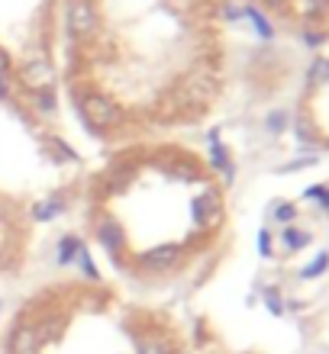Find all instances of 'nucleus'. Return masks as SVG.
<instances>
[{
    "instance_id": "obj_1",
    "label": "nucleus",
    "mask_w": 329,
    "mask_h": 354,
    "mask_svg": "<svg viewBox=\"0 0 329 354\" xmlns=\"http://www.w3.org/2000/svg\"><path fill=\"white\" fill-rule=\"evenodd\" d=\"M78 110H81V120H85V126L94 132V136H110V132L120 129L123 120H126L123 106L104 91H91L85 100L78 103Z\"/></svg>"
},
{
    "instance_id": "obj_10",
    "label": "nucleus",
    "mask_w": 329,
    "mask_h": 354,
    "mask_svg": "<svg viewBox=\"0 0 329 354\" xmlns=\"http://www.w3.org/2000/svg\"><path fill=\"white\" fill-rule=\"evenodd\" d=\"M29 103H33V110L39 113V116H55L58 110V97H55V87L52 91H33L26 93Z\"/></svg>"
},
{
    "instance_id": "obj_8",
    "label": "nucleus",
    "mask_w": 329,
    "mask_h": 354,
    "mask_svg": "<svg viewBox=\"0 0 329 354\" xmlns=\"http://www.w3.org/2000/svg\"><path fill=\"white\" fill-rule=\"evenodd\" d=\"M7 354H39L42 345H39V335H36V326L26 322V319H19L17 326L10 328L7 335Z\"/></svg>"
},
{
    "instance_id": "obj_2",
    "label": "nucleus",
    "mask_w": 329,
    "mask_h": 354,
    "mask_svg": "<svg viewBox=\"0 0 329 354\" xmlns=\"http://www.w3.org/2000/svg\"><path fill=\"white\" fill-rule=\"evenodd\" d=\"M94 239L97 245L104 248V254L110 258V261H123V254H126V248H130V239H126V225L116 219L113 213H107V209H97L94 216Z\"/></svg>"
},
{
    "instance_id": "obj_3",
    "label": "nucleus",
    "mask_w": 329,
    "mask_h": 354,
    "mask_svg": "<svg viewBox=\"0 0 329 354\" xmlns=\"http://www.w3.org/2000/svg\"><path fill=\"white\" fill-rule=\"evenodd\" d=\"M223 194L217 190V184H207L194 200H190V219L197 229H217L223 223Z\"/></svg>"
},
{
    "instance_id": "obj_17",
    "label": "nucleus",
    "mask_w": 329,
    "mask_h": 354,
    "mask_svg": "<svg viewBox=\"0 0 329 354\" xmlns=\"http://www.w3.org/2000/svg\"><path fill=\"white\" fill-rule=\"evenodd\" d=\"M0 223H3V209H0Z\"/></svg>"
},
{
    "instance_id": "obj_6",
    "label": "nucleus",
    "mask_w": 329,
    "mask_h": 354,
    "mask_svg": "<svg viewBox=\"0 0 329 354\" xmlns=\"http://www.w3.org/2000/svg\"><path fill=\"white\" fill-rule=\"evenodd\" d=\"M184 264V248L175 242L168 245H155L145 254H139V268L152 270V274H165V270H178Z\"/></svg>"
},
{
    "instance_id": "obj_15",
    "label": "nucleus",
    "mask_w": 329,
    "mask_h": 354,
    "mask_svg": "<svg viewBox=\"0 0 329 354\" xmlns=\"http://www.w3.org/2000/svg\"><path fill=\"white\" fill-rule=\"evenodd\" d=\"M13 75V58H10V52L3 46H0V77H10Z\"/></svg>"
},
{
    "instance_id": "obj_12",
    "label": "nucleus",
    "mask_w": 329,
    "mask_h": 354,
    "mask_svg": "<svg viewBox=\"0 0 329 354\" xmlns=\"http://www.w3.org/2000/svg\"><path fill=\"white\" fill-rule=\"evenodd\" d=\"M46 149L52 151V161H62V165H71V161H78V151L71 149L65 139H58V136H48V139H46Z\"/></svg>"
},
{
    "instance_id": "obj_5",
    "label": "nucleus",
    "mask_w": 329,
    "mask_h": 354,
    "mask_svg": "<svg viewBox=\"0 0 329 354\" xmlns=\"http://www.w3.org/2000/svg\"><path fill=\"white\" fill-rule=\"evenodd\" d=\"M17 71V77L23 81V87H26V93L33 91H52L55 87V65H52V58L48 55H33L26 58L19 68H13Z\"/></svg>"
},
{
    "instance_id": "obj_7",
    "label": "nucleus",
    "mask_w": 329,
    "mask_h": 354,
    "mask_svg": "<svg viewBox=\"0 0 329 354\" xmlns=\"http://www.w3.org/2000/svg\"><path fill=\"white\" fill-rule=\"evenodd\" d=\"M207 165H210V171L223 174L226 184H233V180H235L233 155H229V149H226L223 139H220V129H210L207 132Z\"/></svg>"
},
{
    "instance_id": "obj_4",
    "label": "nucleus",
    "mask_w": 329,
    "mask_h": 354,
    "mask_svg": "<svg viewBox=\"0 0 329 354\" xmlns=\"http://www.w3.org/2000/svg\"><path fill=\"white\" fill-rule=\"evenodd\" d=\"M65 19H68V32H71L78 42H91V39L97 36V26H100L94 0H68Z\"/></svg>"
},
{
    "instance_id": "obj_14",
    "label": "nucleus",
    "mask_w": 329,
    "mask_h": 354,
    "mask_svg": "<svg viewBox=\"0 0 329 354\" xmlns=\"http://www.w3.org/2000/svg\"><path fill=\"white\" fill-rule=\"evenodd\" d=\"M136 354H175L171 345L165 338H155V335H139L136 338Z\"/></svg>"
},
{
    "instance_id": "obj_16",
    "label": "nucleus",
    "mask_w": 329,
    "mask_h": 354,
    "mask_svg": "<svg viewBox=\"0 0 329 354\" xmlns=\"http://www.w3.org/2000/svg\"><path fill=\"white\" fill-rule=\"evenodd\" d=\"M0 100H10V77H0Z\"/></svg>"
},
{
    "instance_id": "obj_13",
    "label": "nucleus",
    "mask_w": 329,
    "mask_h": 354,
    "mask_svg": "<svg viewBox=\"0 0 329 354\" xmlns=\"http://www.w3.org/2000/svg\"><path fill=\"white\" fill-rule=\"evenodd\" d=\"M75 268L85 274L87 280H100V268H97V261H94V254L87 252V245H81L78 248V254H75Z\"/></svg>"
},
{
    "instance_id": "obj_11",
    "label": "nucleus",
    "mask_w": 329,
    "mask_h": 354,
    "mask_svg": "<svg viewBox=\"0 0 329 354\" xmlns=\"http://www.w3.org/2000/svg\"><path fill=\"white\" fill-rule=\"evenodd\" d=\"M81 245L85 242H81L78 235H62L55 245V264H75V254Z\"/></svg>"
},
{
    "instance_id": "obj_9",
    "label": "nucleus",
    "mask_w": 329,
    "mask_h": 354,
    "mask_svg": "<svg viewBox=\"0 0 329 354\" xmlns=\"http://www.w3.org/2000/svg\"><path fill=\"white\" fill-rule=\"evenodd\" d=\"M68 194H62V190H55L52 196H46V200H39L36 206H33V219H39V223H48V219H55V216H62L68 209Z\"/></svg>"
}]
</instances>
